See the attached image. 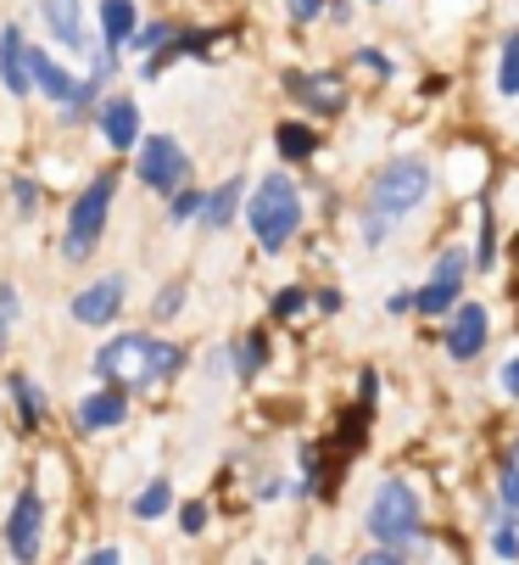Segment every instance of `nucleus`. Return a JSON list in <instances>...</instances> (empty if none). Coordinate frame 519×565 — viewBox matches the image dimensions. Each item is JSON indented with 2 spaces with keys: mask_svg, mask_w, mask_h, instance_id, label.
<instances>
[{
  "mask_svg": "<svg viewBox=\"0 0 519 565\" xmlns=\"http://www.w3.org/2000/svg\"><path fill=\"white\" fill-rule=\"evenodd\" d=\"M173 370H180V348H167L156 337H118L96 353V375L112 386H156Z\"/></svg>",
  "mask_w": 519,
  "mask_h": 565,
  "instance_id": "f257e3e1",
  "label": "nucleus"
},
{
  "mask_svg": "<svg viewBox=\"0 0 519 565\" xmlns=\"http://www.w3.org/2000/svg\"><path fill=\"white\" fill-rule=\"evenodd\" d=\"M246 224L257 235V247L280 253L285 241L296 235V224H302V191H296V180L291 174H269L263 185L251 191V202H246Z\"/></svg>",
  "mask_w": 519,
  "mask_h": 565,
  "instance_id": "f03ea898",
  "label": "nucleus"
},
{
  "mask_svg": "<svg viewBox=\"0 0 519 565\" xmlns=\"http://www.w3.org/2000/svg\"><path fill=\"white\" fill-rule=\"evenodd\" d=\"M364 526H369L380 543H419V532H424V499L413 493V481L386 476L380 488H375V499H369Z\"/></svg>",
  "mask_w": 519,
  "mask_h": 565,
  "instance_id": "7ed1b4c3",
  "label": "nucleus"
},
{
  "mask_svg": "<svg viewBox=\"0 0 519 565\" xmlns=\"http://www.w3.org/2000/svg\"><path fill=\"white\" fill-rule=\"evenodd\" d=\"M430 185H436V174H430V163H419V157H397V163H386L369 185V207L386 213V218H408L430 202Z\"/></svg>",
  "mask_w": 519,
  "mask_h": 565,
  "instance_id": "20e7f679",
  "label": "nucleus"
},
{
  "mask_svg": "<svg viewBox=\"0 0 519 565\" xmlns=\"http://www.w3.org/2000/svg\"><path fill=\"white\" fill-rule=\"evenodd\" d=\"M112 174H101L90 191L78 196V207H73V218H67V235H62V258L67 264H84L96 253V241H101V230H107V213H112Z\"/></svg>",
  "mask_w": 519,
  "mask_h": 565,
  "instance_id": "39448f33",
  "label": "nucleus"
},
{
  "mask_svg": "<svg viewBox=\"0 0 519 565\" xmlns=\"http://www.w3.org/2000/svg\"><path fill=\"white\" fill-rule=\"evenodd\" d=\"M469 253L464 247H447L442 258H436V269H430V280L413 291V308L424 313V319H436V313H453V302L464 297V286H469Z\"/></svg>",
  "mask_w": 519,
  "mask_h": 565,
  "instance_id": "423d86ee",
  "label": "nucleus"
},
{
  "mask_svg": "<svg viewBox=\"0 0 519 565\" xmlns=\"http://www.w3.org/2000/svg\"><path fill=\"white\" fill-rule=\"evenodd\" d=\"M486 337H491V313H486V302H453V319H447V337H442V348H447V359H458V364H469V359H480L486 353Z\"/></svg>",
  "mask_w": 519,
  "mask_h": 565,
  "instance_id": "0eeeda50",
  "label": "nucleus"
},
{
  "mask_svg": "<svg viewBox=\"0 0 519 565\" xmlns=\"http://www.w3.org/2000/svg\"><path fill=\"white\" fill-rule=\"evenodd\" d=\"M191 163H185V146L180 140H167V135H151L140 140V180L151 191H173V185H185Z\"/></svg>",
  "mask_w": 519,
  "mask_h": 565,
  "instance_id": "6e6552de",
  "label": "nucleus"
},
{
  "mask_svg": "<svg viewBox=\"0 0 519 565\" xmlns=\"http://www.w3.org/2000/svg\"><path fill=\"white\" fill-rule=\"evenodd\" d=\"M285 90H291L307 113H318V118H335V113L346 107V90H340L335 73H291Z\"/></svg>",
  "mask_w": 519,
  "mask_h": 565,
  "instance_id": "1a4fd4ad",
  "label": "nucleus"
},
{
  "mask_svg": "<svg viewBox=\"0 0 519 565\" xmlns=\"http://www.w3.org/2000/svg\"><path fill=\"white\" fill-rule=\"evenodd\" d=\"M118 308H123V280H118V275L84 286V291L73 297V319H78V326H107Z\"/></svg>",
  "mask_w": 519,
  "mask_h": 565,
  "instance_id": "9d476101",
  "label": "nucleus"
},
{
  "mask_svg": "<svg viewBox=\"0 0 519 565\" xmlns=\"http://www.w3.org/2000/svg\"><path fill=\"white\" fill-rule=\"evenodd\" d=\"M40 526H45V504H40V493L29 488V493L18 499L12 521H7V537H12V554H18V559H34V548H40Z\"/></svg>",
  "mask_w": 519,
  "mask_h": 565,
  "instance_id": "9b49d317",
  "label": "nucleus"
},
{
  "mask_svg": "<svg viewBox=\"0 0 519 565\" xmlns=\"http://www.w3.org/2000/svg\"><path fill=\"white\" fill-rule=\"evenodd\" d=\"M0 78H7V90L23 96L34 85V67H29V45H23V29H0Z\"/></svg>",
  "mask_w": 519,
  "mask_h": 565,
  "instance_id": "f8f14e48",
  "label": "nucleus"
},
{
  "mask_svg": "<svg viewBox=\"0 0 519 565\" xmlns=\"http://www.w3.org/2000/svg\"><path fill=\"white\" fill-rule=\"evenodd\" d=\"M45 29L56 45L84 51V0H45Z\"/></svg>",
  "mask_w": 519,
  "mask_h": 565,
  "instance_id": "ddd939ff",
  "label": "nucleus"
},
{
  "mask_svg": "<svg viewBox=\"0 0 519 565\" xmlns=\"http://www.w3.org/2000/svg\"><path fill=\"white\" fill-rule=\"evenodd\" d=\"M101 135L118 146V151H129L134 140H140V113H134V102H107V113H101Z\"/></svg>",
  "mask_w": 519,
  "mask_h": 565,
  "instance_id": "4468645a",
  "label": "nucleus"
},
{
  "mask_svg": "<svg viewBox=\"0 0 519 565\" xmlns=\"http://www.w3.org/2000/svg\"><path fill=\"white\" fill-rule=\"evenodd\" d=\"M123 415H129V409H123V397H118V392H96V397H84V403H78V426H84V431L123 426Z\"/></svg>",
  "mask_w": 519,
  "mask_h": 565,
  "instance_id": "2eb2a0df",
  "label": "nucleus"
},
{
  "mask_svg": "<svg viewBox=\"0 0 519 565\" xmlns=\"http://www.w3.org/2000/svg\"><path fill=\"white\" fill-rule=\"evenodd\" d=\"M29 67H34V85H40L51 102H78V78H73L67 67H56L51 56H29Z\"/></svg>",
  "mask_w": 519,
  "mask_h": 565,
  "instance_id": "dca6fc26",
  "label": "nucleus"
},
{
  "mask_svg": "<svg viewBox=\"0 0 519 565\" xmlns=\"http://www.w3.org/2000/svg\"><path fill=\"white\" fill-rule=\"evenodd\" d=\"M280 157H285V163H307V157L318 151V135L307 129V124H280Z\"/></svg>",
  "mask_w": 519,
  "mask_h": 565,
  "instance_id": "f3484780",
  "label": "nucleus"
},
{
  "mask_svg": "<svg viewBox=\"0 0 519 565\" xmlns=\"http://www.w3.org/2000/svg\"><path fill=\"white\" fill-rule=\"evenodd\" d=\"M101 29H107V45H129V34H134V7L129 0H101Z\"/></svg>",
  "mask_w": 519,
  "mask_h": 565,
  "instance_id": "a211bd4d",
  "label": "nucleus"
},
{
  "mask_svg": "<svg viewBox=\"0 0 519 565\" xmlns=\"http://www.w3.org/2000/svg\"><path fill=\"white\" fill-rule=\"evenodd\" d=\"M364 431H369V403H358V409H346L340 426H335V448L340 454H358L364 448Z\"/></svg>",
  "mask_w": 519,
  "mask_h": 565,
  "instance_id": "6ab92c4d",
  "label": "nucleus"
},
{
  "mask_svg": "<svg viewBox=\"0 0 519 565\" xmlns=\"http://www.w3.org/2000/svg\"><path fill=\"white\" fill-rule=\"evenodd\" d=\"M235 207H240V180H229V185H218L207 202H202V218L213 224V230H224L229 218H235Z\"/></svg>",
  "mask_w": 519,
  "mask_h": 565,
  "instance_id": "aec40b11",
  "label": "nucleus"
},
{
  "mask_svg": "<svg viewBox=\"0 0 519 565\" xmlns=\"http://www.w3.org/2000/svg\"><path fill=\"white\" fill-rule=\"evenodd\" d=\"M497 90H502V96H519V29L502 40V56H497Z\"/></svg>",
  "mask_w": 519,
  "mask_h": 565,
  "instance_id": "412c9836",
  "label": "nucleus"
},
{
  "mask_svg": "<svg viewBox=\"0 0 519 565\" xmlns=\"http://www.w3.org/2000/svg\"><path fill=\"white\" fill-rule=\"evenodd\" d=\"M497 499H502V515L519 526V465H508V459L497 470Z\"/></svg>",
  "mask_w": 519,
  "mask_h": 565,
  "instance_id": "4be33fe9",
  "label": "nucleus"
},
{
  "mask_svg": "<svg viewBox=\"0 0 519 565\" xmlns=\"http://www.w3.org/2000/svg\"><path fill=\"white\" fill-rule=\"evenodd\" d=\"M263 359H269V342H263V337H246V342H240V353H235V375H240V381H251L257 370H263Z\"/></svg>",
  "mask_w": 519,
  "mask_h": 565,
  "instance_id": "5701e85b",
  "label": "nucleus"
},
{
  "mask_svg": "<svg viewBox=\"0 0 519 565\" xmlns=\"http://www.w3.org/2000/svg\"><path fill=\"white\" fill-rule=\"evenodd\" d=\"M167 504H173V488H167V481H151V488L134 499V515H140V521H156Z\"/></svg>",
  "mask_w": 519,
  "mask_h": 565,
  "instance_id": "b1692460",
  "label": "nucleus"
},
{
  "mask_svg": "<svg viewBox=\"0 0 519 565\" xmlns=\"http://www.w3.org/2000/svg\"><path fill=\"white\" fill-rule=\"evenodd\" d=\"M12 392H18V409H23V420H29V426H40V415H45V397H40V386H34L29 375H18V381H12Z\"/></svg>",
  "mask_w": 519,
  "mask_h": 565,
  "instance_id": "393cba45",
  "label": "nucleus"
},
{
  "mask_svg": "<svg viewBox=\"0 0 519 565\" xmlns=\"http://www.w3.org/2000/svg\"><path fill=\"white\" fill-rule=\"evenodd\" d=\"M491 554H497V559H519V532H513L508 515L491 521Z\"/></svg>",
  "mask_w": 519,
  "mask_h": 565,
  "instance_id": "a878e982",
  "label": "nucleus"
},
{
  "mask_svg": "<svg viewBox=\"0 0 519 565\" xmlns=\"http://www.w3.org/2000/svg\"><path fill=\"white\" fill-rule=\"evenodd\" d=\"M475 264L480 269L497 264V224H491V213H480V253H475Z\"/></svg>",
  "mask_w": 519,
  "mask_h": 565,
  "instance_id": "bb28decb",
  "label": "nucleus"
},
{
  "mask_svg": "<svg viewBox=\"0 0 519 565\" xmlns=\"http://www.w3.org/2000/svg\"><path fill=\"white\" fill-rule=\"evenodd\" d=\"M391 230H397V218H386V213H375V207L364 213V241H369V247H380Z\"/></svg>",
  "mask_w": 519,
  "mask_h": 565,
  "instance_id": "cd10ccee",
  "label": "nucleus"
},
{
  "mask_svg": "<svg viewBox=\"0 0 519 565\" xmlns=\"http://www.w3.org/2000/svg\"><path fill=\"white\" fill-rule=\"evenodd\" d=\"M302 308H307V291H302V286H285V291L274 297V313H280V319H296Z\"/></svg>",
  "mask_w": 519,
  "mask_h": 565,
  "instance_id": "c85d7f7f",
  "label": "nucleus"
},
{
  "mask_svg": "<svg viewBox=\"0 0 519 565\" xmlns=\"http://www.w3.org/2000/svg\"><path fill=\"white\" fill-rule=\"evenodd\" d=\"M12 326H18V291H12V286H0V342L12 337Z\"/></svg>",
  "mask_w": 519,
  "mask_h": 565,
  "instance_id": "c756f323",
  "label": "nucleus"
},
{
  "mask_svg": "<svg viewBox=\"0 0 519 565\" xmlns=\"http://www.w3.org/2000/svg\"><path fill=\"white\" fill-rule=\"evenodd\" d=\"M196 213H202V196H196V191H180V196H173V213H167V218L185 224V218H196Z\"/></svg>",
  "mask_w": 519,
  "mask_h": 565,
  "instance_id": "7c9ffc66",
  "label": "nucleus"
},
{
  "mask_svg": "<svg viewBox=\"0 0 519 565\" xmlns=\"http://www.w3.org/2000/svg\"><path fill=\"white\" fill-rule=\"evenodd\" d=\"M167 34H173V29H167V23H151V29H134V34H129V40H134V45H140V51H156V45H167Z\"/></svg>",
  "mask_w": 519,
  "mask_h": 565,
  "instance_id": "2f4dec72",
  "label": "nucleus"
},
{
  "mask_svg": "<svg viewBox=\"0 0 519 565\" xmlns=\"http://www.w3.org/2000/svg\"><path fill=\"white\" fill-rule=\"evenodd\" d=\"M180 302H185V286L180 280H173L162 297H156V319H173V313H180Z\"/></svg>",
  "mask_w": 519,
  "mask_h": 565,
  "instance_id": "473e14b6",
  "label": "nucleus"
},
{
  "mask_svg": "<svg viewBox=\"0 0 519 565\" xmlns=\"http://www.w3.org/2000/svg\"><path fill=\"white\" fill-rule=\"evenodd\" d=\"M497 386H502V397H519V353L497 370Z\"/></svg>",
  "mask_w": 519,
  "mask_h": 565,
  "instance_id": "72a5a7b5",
  "label": "nucleus"
},
{
  "mask_svg": "<svg viewBox=\"0 0 519 565\" xmlns=\"http://www.w3.org/2000/svg\"><path fill=\"white\" fill-rule=\"evenodd\" d=\"M285 7H291V18H296V23H313V18L324 12V0H285Z\"/></svg>",
  "mask_w": 519,
  "mask_h": 565,
  "instance_id": "f704fd0d",
  "label": "nucleus"
},
{
  "mask_svg": "<svg viewBox=\"0 0 519 565\" xmlns=\"http://www.w3.org/2000/svg\"><path fill=\"white\" fill-rule=\"evenodd\" d=\"M180 521H185V532H202V526H207V504H185Z\"/></svg>",
  "mask_w": 519,
  "mask_h": 565,
  "instance_id": "c9c22d12",
  "label": "nucleus"
},
{
  "mask_svg": "<svg viewBox=\"0 0 519 565\" xmlns=\"http://www.w3.org/2000/svg\"><path fill=\"white\" fill-rule=\"evenodd\" d=\"M358 62H364V67H375V73H386V78H391V56H380V51H358Z\"/></svg>",
  "mask_w": 519,
  "mask_h": 565,
  "instance_id": "e433bc0d",
  "label": "nucleus"
},
{
  "mask_svg": "<svg viewBox=\"0 0 519 565\" xmlns=\"http://www.w3.org/2000/svg\"><path fill=\"white\" fill-rule=\"evenodd\" d=\"M386 308H391V313H408V308H413V291H391V302H386Z\"/></svg>",
  "mask_w": 519,
  "mask_h": 565,
  "instance_id": "4c0bfd02",
  "label": "nucleus"
},
{
  "mask_svg": "<svg viewBox=\"0 0 519 565\" xmlns=\"http://www.w3.org/2000/svg\"><path fill=\"white\" fill-rule=\"evenodd\" d=\"M318 308L324 313H340V291H318Z\"/></svg>",
  "mask_w": 519,
  "mask_h": 565,
  "instance_id": "58836bf2",
  "label": "nucleus"
},
{
  "mask_svg": "<svg viewBox=\"0 0 519 565\" xmlns=\"http://www.w3.org/2000/svg\"><path fill=\"white\" fill-rule=\"evenodd\" d=\"M502 459H508V465H519V437L508 443V454H502Z\"/></svg>",
  "mask_w": 519,
  "mask_h": 565,
  "instance_id": "ea45409f",
  "label": "nucleus"
}]
</instances>
